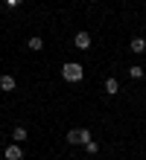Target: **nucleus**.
<instances>
[{
	"label": "nucleus",
	"mask_w": 146,
	"mask_h": 160,
	"mask_svg": "<svg viewBox=\"0 0 146 160\" xmlns=\"http://www.w3.org/2000/svg\"><path fill=\"white\" fill-rule=\"evenodd\" d=\"M117 90H120V82H117L114 76H108V79H105V93H108V96H114Z\"/></svg>",
	"instance_id": "obj_7"
},
{
	"label": "nucleus",
	"mask_w": 146,
	"mask_h": 160,
	"mask_svg": "<svg viewBox=\"0 0 146 160\" xmlns=\"http://www.w3.org/2000/svg\"><path fill=\"white\" fill-rule=\"evenodd\" d=\"M129 76L132 79H143V67H140V64H132V67H129Z\"/></svg>",
	"instance_id": "obj_10"
},
{
	"label": "nucleus",
	"mask_w": 146,
	"mask_h": 160,
	"mask_svg": "<svg viewBox=\"0 0 146 160\" xmlns=\"http://www.w3.org/2000/svg\"><path fill=\"white\" fill-rule=\"evenodd\" d=\"M3 157H6V160H24V148H21V143H12V146H6Z\"/></svg>",
	"instance_id": "obj_3"
},
{
	"label": "nucleus",
	"mask_w": 146,
	"mask_h": 160,
	"mask_svg": "<svg viewBox=\"0 0 146 160\" xmlns=\"http://www.w3.org/2000/svg\"><path fill=\"white\" fill-rule=\"evenodd\" d=\"M64 140H67L70 146H85L88 140H91V131H88V128H70Z\"/></svg>",
	"instance_id": "obj_2"
},
{
	"label": "nucleus",
	"mask_w": 146,
	"mask_h": 160,
	"mask_svg": "<svg viewBox=\"0 0 146 160\" xmlns=\"http://www.w3.org/2000/svg\"><path fill=\"white\" fill-rule=\"evenodd\" d=\"M62 79H64V82H73V84L82 82V79H85V67H82L79 61H67L64 67H62Z\"/></svg>",
	"instance_id": "obj_1"
},
{
	"label": "nucleus",
	"mask_w": 146,
	"mask_h": 160,
	"mask_svg": "<svg viewBox=\"0 0 146 160\" xmlns=\"http://www.w3.org/2000/svg\"><path fill=\"white\" fill-rule=\"evenodd\" d=\"M12 140H15V143L26 140V128H24V125H15V131H12Z\"/></svg>",
	"instance_id": "obj_9"
},
{
	"label": "nucleus",
	"mask_w": 146,
	"mask_h": 160,
	"mask_svg": "<svg viewBox=\"0 0 146 160\" xmlns=\"http://www.w3.org/2000/svg\"><path fill=\"white\" fill-rule=\"evenodd\" d=\"M3 3H6L9 9H18V6H21V3H24V0H3Z\"/></svg>",
	"instance_id": "obj_12"
},
{
	"label": "nucleus",
	"mask_w": 146,
	"mask_h": 160,
	"mask_svg": "<svg viewBox=\"0 0 146 160\" xmlns=\"http://www.w3.org/2000/svg\"><path fill=\"white\" fill-rule=\"evenodd\" d=\"M26 47H29V50H32V52H41V50H44V41L38 38V35H32V38L26 41Z\"/></svg>",
	"instance_id": "obj_8"
},
{
	"label": "nucleus",
	"mask_w": 146,
	"mask_h": 160,
	"mask_svg": "<svg viewBox=\"0 0 146 160\" xmlns=\"http://www.w3.org/2000/svg\"><path fill=\"white\" fill-rule=\"evenodd\" d=\"M129 50H132L134 55L146 52V38H140V35H134V38H132V44H129Z\"/></svg>",
	"instance_id": "obj_6"
},
{
	"label": "nucleus",
	"mask_w": 146,
	"mask_h": 160,
	"mask_svg": "<svg viewBox=\"0 0 146 160\" xmlns=\"http://www.w3.org/2000/svg\"><path fill=\"white\" fill-rule=\"evenodd\" d=\"M85 152L88 154H96V152H100V143H96V140H88V143H85Z\"/></svg>",
	"instance_id": "obj_11"
},
{
	"label": "nucleus",
	"mask_w": 146,
	"mask_h": 160,
	"mask_svg": "<svg viewBox=\"0 0 146 160\" xmlns=\"http://www.w3.org/2000/svg\"><path fill=\"white\" fill-rule=\"evenodd\" d=\"M73 44H76V50H91V35L88 32H76V38H73Z\"/></svg>",
	"instance_id": "obj_4"
},
{
	"label": "nucleus",
	"mask_w": 146,
	"mask_h": 160,
	"mask_svg": "<svg viewBox=\"0 0 146 160\" xmlns=\"http://www.w3.org/2000/svg\"><path fill=\"white\" fill-rule=\"evenodd\" d=\"M15 88H18L15 76H9V73H6V76H0V90H3V93H12Z\"/></svg>",
	"instance_id": "obj_5"
}]
</instances>
